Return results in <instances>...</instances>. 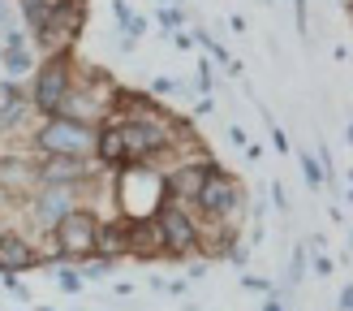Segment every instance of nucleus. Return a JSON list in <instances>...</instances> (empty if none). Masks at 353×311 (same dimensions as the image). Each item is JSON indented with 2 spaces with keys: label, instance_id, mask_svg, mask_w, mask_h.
<instances>
[{
  "label": "nucleus",
  "instance_id": "obj_1",
  "mask_svg": "<svg viewBox=\"0 0 353 311\" xmlns=\"http://www.w3.org/2000/svg\"><path fill=\"white\" fill-rule=\"evenodd\" d=\"M168 190H164V173L151 164H121L117 173V203L125 220H151L164 207Z\"/></svg>",
  "mask_w": 353,
  "mask_h": 311
},
{
  "label": "nucleus",
  "instance_id": "obj_2",
  "mask_svg": "<svg viewBox=\"0 0 353 311\" xmlns=\"http://www.w3.org/2000/svg\"><path fill=\"white\" fill-rule=\"evenodd\" d=\"M43 156H78V160H91L95 143H99V126H82V121L69 117H48L30 138Z\"/></svg>",
  "mask_w": 353,
  "mask_h": 311
},
{
  "label": "nucleus",
  "instance_id": "obj_3",
  "mask_svg": "<svg viewBox=\"0 0 353 311\" xmlns=\"http://www.w3.org/2000/svg\"><path fill=\"white\" fill-rule=\"evenodd\" d=\"M69 91H74V52H57V57H48V61L39 65V74H34L30 104H34L43 117H57Z\"/></svg>",
  "mask_w": 353,
  "mask_h": 311
},
{
  "label": "nucleus",
  "instance_id": "obj_4",
  "mask_svg": "<svg viewBox=\"0 0 353 311\" xmlns=\"http://www.w3.org/2000/svg\"><path fill=\"white\" fill-rule=\"evenodd\" d=\"M95 242H99V216L86 212V207H74V212L52 229L48 255H65V264H74V259H91L95 255Z\"/></svg>",
  "mask_w": 353,
  "mask_h": 311
},
{
  "label": "nucleus",
  "instance_id": "obj_5",
  "mask_svg": "<svg viewBox=\"0 0 353 311\" xmlns=\"http://www.w3.org/2000/svg\"><path fill=\"white\" fill-rule=\"evenodd\" d=\"M82 30H86V0H52L48 22L39 26L34 44L48 48L52 57H57V52H69V48L78 44Z\"/></svg>",
  "mask_w": 353,
  "mask_h": 311
},
{
  "label": "nucleus",
  "instance_id": "obj_6",
  "mask_svg": "<svg viewBox=\"0 0 353 311\" xmlns=\"http://www.w3.org/2000/svg\"><path fill=\"white\" fill-rule=\"evenodd\" d=\"M241 182L233 178V173H224V169H216V164H207V178H203V190H199V203L203 207V216H211V220H228L241 207Z\"/></svg>",
  "mask_w": 353,
  "mask_h": 311
},
{
  "label": "nucleus",
  "instance_id": "obj_7",
  "mask_svg": "<svg viewBox=\"0 0 353 311\" xmlns=\"http://www.w3.org/2000/svg\"><path fill=\"white\" fill-rule=\"evenodd\" d=\"M155 225H160V238H164V255L199 251V220L185 212V203L164 199V207L155 212Z\"/></svg>",
  "mask_w": 353,
  "mask_h": 311
},
{
  "label": "nucleus",
  "instance_id": "obj_8",
  "mask_svg": "<svg viewBox=\"0 0 353 311\" xmlns=\"http://www.w3.org/2000/svg\"><path fill=\"white\" fill-rule=\"evenodd\" d=\"M74 207H78V186H43L39 195H34V203H30V216H34L39 229L52 234Z\"/></svg>",
  "mask_w": 353,
  "mask_h": 311
},
{
  "label": "nucleus",
  "instance_id": "obj_9",
  "mask_svg": "<svg viewBox=\"0 0 353 311\" xmlns=\"http://www.w3.org/2000/svg\"><path fill=\"white\" fill-rule=\"evenodd\" d=\"M30 186H39V164L22 151L0 156V190L5 195H30Z\"/></svg>",
  "mask_w": 353,
  "mask_h": 311
},
{
  "label": "nucleus",
  "instance_id": "obj_10",
  "mask_svg": "<svg viewBox=\"0 0 353 311\" xmlns=\"http://www.w3.org/2000/svg\"><path fill=\"white\" fill-rule=\"evenodd\" d=\"M207 164L211 160H190V164H176L164 173V190L172 203H194L203 190V178H207Z\"/></svg>",
  "mask_w": 353,
  "mask_h": 311
},
{
  "label": "nucleus",
  "instance_id": "obj_11",
  "mask_svg": "<svg viewBox=\"0 0 353 311\" xmlns=\"http://www.w3.org/2000/svg\"><path fill=\"white\" fill-rule=\"evenodd\" d=\"M91 178V164L78 156H48L39 164V186H82Z\"/></svg>",
  "mask_w": 353,
  "mask_h": 311
},
{
  "label": "nucleus",
  "instance_id": "obj_12",
  "mask_svg": "<svg viewBox=\"0 0 353 311\" xmlns=\"http://www.w3.org/2000/svg\"><path fill=\"white\" fill-rule=\"evenodd\" d=\"M43 264L34 242L22 238V234H0V272H22V268H34Z\"/></svg>",
  "mask_w": 353,
  "mask_h": 311
},
{
  "label": "nucleus",
  "instance_id": "obj_13",
  "mask_svg": "<svg viewBox=\"0 0 353 311\" xmlns=\"http://www.w3.org/2000/svg\"><path fill=\"white\" fill-rule=\"evenodd\" d=\"M30 117V95H22L17 82H0V134H13Z\"/></svg>",
  "mask_w": 353,
  "mask_h": 311
},
{
  "label": "nucleus",
  "instance_id": "obj_14",
  "mask_svg": "<svg viewBox=\"0 0 353 311\" xmlns=\"http://www.w3.org/2000/svg\"><path fill=\"white\" fill-rule=\"evenodd\" d=\"M95 255H130V220L117 216V220H99V242H95Z\"/></svg>",
  "mask_w": 353,
  "mask_h": 311
},
{
  "label": "nucleus",
  "instance_id": "obj_15",
  "mask_svg": "<svg viewBox=\"0 0 353 311\" xmlns=\"http://www.w3.org/2000/svg\"><path fill=\"white\" fill-rule=\"evenodd\" d=\"M130 255H164V238L160 225L151 220H130Z\"/></svg>",
  "mask_w": 353,
  "mask_h": 311
},
{
  "label": "nucleus",
  "instance_id": "obj_16",
  "mask_svg": "<svg viewBox=\"0 0 353 311\" xmlns=\"http://www.w3.org/2000/svg\"><path fill=\"white\" fill-rule=\"evenodd\" d=\"M0 65H5L9 74H30V65H34V52L22 44V30H13L9 39H5V52H0Z\"/></svg>",
  "mask_w": 353,
  "mask_h": 311
},
{
  "label": "nucleus",
  "instance_id": "obj_17",
  "mask_svg": "<svg viewBox=\"0 0 353 311\" xmlns=\"http://www.w3.org/2000/svg\"><path fill=\"white\" fill-rule=\"evenodd\" d=\"M95 156H99V164H125V138H121V126H99Z\"/></svg>",
  "mask_w": 353,
  "mask_h": 311
},
{
  "label": "nucleus",
  "instance_id": "obj_18",
  "mask_svg": "<svg viewBox=\"0 0 353 311\" xmlns=\"http://www.w3.org/2000/svg\"><path fill=\"white\" fill-rule=\"evenodd\" d=\"M52 0H22V26H30V35H39V26L48 22Z\"/></svg>",
  "mask_w": 353,
  "mask_h": 311
},
{
  "label": "nucleus",
  "instance_id": "obj_19",
  "mask_svg": "<svg viewBox=\"0 0 353 311\" xmlns=\"http://www.w3.org/2000/svg\"><path fill=\"white\" fill-rule=\"evenodd\" d=\"M112 268H117V259H112V255H99V259H91V264L82 268V281H99V276H112Z\"/></svg>",
  "mask_w": 353,
  "mask_h": 311
},
{
  "label": "nucleus",
  "instance_id": "obj_20",
  "mask_svg": "<svg viewBox=\"0 0 353 311\" xmlns=\"http://www.w3.org/2000/svg\"><path fill=\"white\" fill-rule=\"evenodd\" d=\"M13 30H22L17 26V9H13V0H0V39H9Z\"/></svg>",
  "mask_w": 353,
  "mask_h": 311
},
{
  "label": "nucleus",
  "instance_id": "obj_21",
  "mask_svg": "<svg viewBox=\"0 0 353 311\" xmlns=\"http://www.w3.org/2000/svg\"><path fill=\"white\" fill-rule=\"evenodd\" d=\"M297 164H302V178H306L310 186H323V164H319V156H306V151H302V160H297Z\"/></svg>",
  "mask_w": 353,
  "mask_h": 311
},
{
  "label": "nucleus",
  "instance_id": "obj_22",
  "mask_svg": "<svg viewBox=\"0 0 353 311\" xmlns=\"http://www.w3.org/2000/svg\"><path fill=\"white\" fill-rule=\"evenodd\" d=\"M57 281H61V290L78 294V290H82V272H78V268H69V264H57Z\"/></svg>",
  "mask_w": 353,
  "mask_h": 311
},
{
  "label": "nucleus",
  "instance_id": "obj_23",
  "mask_svg": "<svg viewBox=\"0 0 353 311\" xmlns=\"http://www.w3.org/2000/svg\"><path fill=\"white\" fill-rule=\"evenodd\" d=\"M306 268H310L306 247H297V251H293V264H289V285H293V281H302V276H306Z\"/></svg>",
  "mask_w": 353,
  "mask_h": 311
},
{
  "label": "nucleus",
  "instance_id": "obj_24",
  "mask_svg": "<svg viewBox=\"0 0 353 311\" xmlns=\"http://www.w3.org/2000/svg\"><path fill=\"white\" fill-rule=\"evenodd\" d=\"M176 91H181V82H176L172 74H160V78L151 82V95H155V100H160V95H176Z\"/></svg>",
  "mask_w": 353,
  "mask_h": 311
},
{
  "label": "nucleus",
  "instance_id": "obj_25",
  "mask_svg": "<svg viewBox=\"0 0 353 311\" xmlns=\"http://www.w3.org/2000/svg\"><path fill=\"white\" fill-rule=\"evenodd\" d=\"M181 22H185V13L176 9V5H164V9H160V26H164V30H181Z\"/></svg>",
  "mask_w": 353,
  "mask_h": 311
},
{
  "label": "nucleus",
  "instance_id": "obj_26",
  "mask_svg": "<svg viewBox=\"0 0 353 311\" xmlns=\"http://www.w3.org/2000/svg\"><path fill=\"white\" fill-rule=\"evenodd\" d=\"M194 91H199V95L211 91V65H207V61L199 65V74H194Z\"/></svg>",
  "mask_w": 353,
  "mask_h": 311
},
{
  "label": "nucleus",
  "instance_id": "obj_27",
  "mask_svg": "<svg viewBox=\"0 0 353 311\" xmlns=\"http://www.w3.org/2000/svg\"><path fill=\"white\" fill-rule=\"evenodd\" d=\"M224 255H228V259H233V264L241 268V264H245V259H250V242H233V247H228Z\"/></svg>",
  "mask_w": 353,
  "mask_h": 311
},
{
  "label": "nucleus",
  "instance_id": "obj_28",
  "mask_svg": "<svg viewBox=\"0 0 353 311\" xmlns=\"http://www.w3.org/2000/svg\"><path fill=\"white\" fill-rule=\"evenodd\" d=\"M272 143H276V151H289V138H285V130H276V126H272Z\"/></svg>",
  "mask_w": 353,
  "mask_h": 311
},
{
  "label": "nucleus",
  "instance_id": "obj_29",
  "mask_svg": "<svg viewBox=\"0 0 353 311\" xmlns=\"http://www.w3.org/2000/svg\"><path fill=\"white\" fill-rule=\"evenodd\" d=\"M272 199H276V207H289V199H285V186H280V182H272Z\"/></svg>",
  "mask_w": 353,
  "mask_h": 311
},
{
  "label": "nucleus",
  "instance_id": "obj_30",
  "mask_svg": "<svg viewBox=\"0 0 353 311\" xmlns=\"http://www.w3.org/2000/svg\"><path fill=\"white\" fill-rule=\"evenodd\" d=\"M341 311H353V285L341 290Z\"/></svg>",
  "mask_w": 353,
  "mask_h": 311
},
{
  "label": "nucleus",
  "instance_id": "obj_31",
  "mask_svg": "<svg viewBox=\"0 0 353 311\" xmlns=\"http://www.w3.org/2000/svg\"><path fill=\"white\" fill-rule=\"evenodd\" d=\"M228 138H233L237 147H245V143H250V138H245V130H241V126H233V130H228Z\"/></svg>",
  "mask_w": 353,
  "mask_h": 311
},
{
  "label": "nucleus",
  "instance_id": "obj_32",
  "mask_svg": "<svg viewBox=\"0 0 353 311\" xmlns=\"http://www.w3.org/2000/svg\"><path fill=\"white\" fill-rule=\"evenodd\" d=\"M314 272L327 276V272H332V259H327V255H319V259H314Z\"/></svg>",
  "mask_w": 353,
  "mask_h": 311
},
{
  "label": "nucleus",
  "instance_id": "obj_33",
  "mask_svg": "<svg viewBox=\"0 0 353 311\" xmlns=\"http://www.w3.org/2000/svg\"><path fill=\"white\" fill-rule=\"evenodd\" d=\"M263 311H280V299H268V303H263Z\"/></svg>",
  "mask_w": 353,
  "mask_h": 311
},
{
  "label": "nucleus",
  "instance_id": "obj_34",
  "mask_svg": "<svg viewBox=\"0 0 353 311\" xmlns=\"http://www.w3.org/2000/svg\"><path fill=\"white\" fill-rule=\"evenodd\" d=\"M5 199H9V195H5V190H0V207H5Z\"/></svg>",
  "mask_w": 353,
  "mask_h": 311
},
{
  "label": "nucleus",
  "instance_id": "obj_35",
  "mask_svg": "<svg viewBox=\"0 0 353 311\" xmlns=\"http://www.w3.org/2000/svg\"><path fill=\"white\" fill-rule=\"evenodd\" d=\"M349 143H353V126H349Z\"/></svg>",
  "mask_w": 353,
  "mask_h": 311
},
{
  "label": "nucleus",
  "instance_id": "obj_36",
  "mask_svg": "<svg viewBox=\"0 0 353 311\" xmlns=\"http://www.w3.org/2000/svg\"><path fill=\"white\" fill-rule=\"evenodd\" d=\"M349 13H353V5H349Z\"/></svg>",
  "mask_w": 353,
  "mask_h": 311
},
{
  "label": "nucleus",
  "instance_id": "obj_37",
  "mask_svg": "<svg viewBox=\"0 0 353 311\" xmlns=\"http://www.w3.org/2000/svg\"><path fill=\"white\" fill-rule=\"evenodd\" d=\"M349 5H353V0H349Z\"/></svg>",
  "mask_w": 353,
  "mask_h": 311
},
{
  "label": "nucleus",
  "instance_id": "obj_38",
  "mask_svg": "<svg viewBox=\"0 0 353 311\" xmlns=\"http://www.w3.org/2000/svg\"><path fill=\"white\" fill-rule=\"evenodd\" d=\"M0 234H5V229H0Z\"/></svg>",
  "mask_w": 353,
  "mask_h": 311
}]
</instances>
